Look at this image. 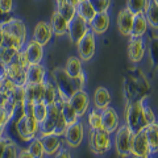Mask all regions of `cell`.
<instances>
[{"instance_id": "cell-19", "label": "cell", "mask_w": 158, "mask_h": 158, "mask_svg": "<svg viewBox=\"0 0 158 158\" xmlns=\"http://www.w3.org/2000/svg\"><path fill=\"white\" fill-rule=\"evenodd\" d=\"M48 79V69L44 63L29 65L27 69V85H42Z\"/></svg>"}, {"instance_id": "cell-35", "label": "cell", "mask_w": 158, "mask_h": 158, "mask_svg": "<svg viewBox=\"0 0 158 158\" xmlns=\"http://www.w3.org/2000/svg\"><path fill=\"white\" fill-rule=\"evenodd\" d=\"M48 106L45 104L44 102H40V103H34L33 104V117L36 118L38 123H41L45 120V117L48 115Z\"/></svg>"}, {"instance_id": "cell-26", "label": "cell", "mask_w": 158, "mask_h": 158, "mask_svg": "<svg viewBox=\"0 0 158 158\" xmlns=\"http://www.w3.org/2000/svg\"><path fill=\"white\" fill-rule=\"evenodd\" d=\"M144 132H145L152 156L158 154V121L154 123V124L148 125L144 129Z\"/></svg>"}, {"instance_id": "cell-12", "label": "cell", "mask_w": 158, "mask_h": 158, "mask_svg": "<svg viewBox=\"0 0 158 158\" xmlns=\"http://www.w3.org/2000/svg\"><path fill=\"white\" fill-rule=\"evenodd\" d=\"M67 103L74 108V111L77 112L79 118L86 116L87 112L90 111V96L85 90L75 91L73 94V96L69 99Z\"/></svg>"}, {"instance_id": "cell-49", "label": "cell", "mask_w": 158, "mask_h": 158, "mask_svg": "<svg viewBox=\"0 0 158 158\" xmlns=\"http://www.w3.org/2000/svg\"><path fill=\"white\" fill-rule=\"evenodd\" d=\"M65 2L67 3V4H70V6H73V7H78V4L79 3H81V2H79V0H65Z\"/></svg>"}, {"instance_id": "cell-43", "label": "cell", "mask_w": 158, "mask_h": 158, "mask_svg": "<svg viewBox=\"0 0 158 158\" xmlns=\"http://www.w3.org/2000/svg\"><path fill=\"white\" fill-rule=\"evenodd\" d=\"M145 120H146L148 125L157 123V117H156L154 111H153V108L150 106H148V104H145Z\"/></svg>"}, {"instance_id": "cell-53", "label": "cell", "mask_w": 158, "mask_h": 158, "mask_svg": "<svg viewBox=\"0 0 158 158\" xmlns=\"http://www.w3.org/2000/svg\"><path fill=\"white\" fill-rule=\"evenodd\" d=\"M150 158H153V157H150Z\"/></svg>"}, {"instance_id": "cell-15", "label": "cell", "mask_w": 158, "mask_h": 158, "mask_svg": "<svg viewBox=\"0 0 158 158\" xmlns=\"http://www.w3.org/2000/svg\"><path fill=\"white\" fill-rule=\"evenodd\" d=\"M120 116L113 107H108L102 111V129L113 135L120 127Z\"/></svg>"}, {"instance_id": "cell-16", "label": "cell", "mask_w": 158, "mask_h": 158, "mask_svg": "<svg viewBox=\"0 0 158 158\" xmlns=\"http://www.w3.org/2000/svg\"><path fill=\"white\" fill-rule=\"evenodd\" d=\"M24 50H25L29 63L31 65H37V63H44V58H45V46L37 41L29 38L24 45Z\"/></svg>"}, {"instance_id": "cell-46", "label": "cell", "mask_w": 158, "mask_h": 158, "mask_svg": "<svg viewBox=\"0 0 158 158\" xmlns=\"http://www.w3.org/2000/svg\"><path fill=\"white\" fill-rule=\"evenodd\" d=\"M17 158H34L31 153H29V150L27 149L25 146H20V150H19V154H17Z\"/></svg>"}, {"instance_id": "cell-7", "label": "cell", "mask_w": 158, "mask_h": 158, "mask_svg": "<svg viewBox=\"0 0 158 158\" xmlns=\"http://www.w3.org/2000/svg\"><path fill=\"white\" fill-rule=\"evenodd\" d=\"M62 138H63V144L66 145V148L77 149V148L81 146L82 142L86 138V127L83 124V121L79 120L75 124L69 125Z\"/></svg>"}, {"instance_id": "cell-30", "label": "cell", "mask_w": 158, "mask_h": 158, "mask_svg": "<svg viewBox=\"0 0 158 158\" xmlns=\"http://www.w3.org/2000/svg\"><path fill=\"white\" fill-rule=\"evenodd\" d=\"M77 15L79 17H82L85 21H87L88 24H90L91 20L95 17L96 15V11L95 8H94V6L91 4V0H86V2H81L78 4L77 7Z\"/></svg>"}, {"instance_id": "cell-51", "label": "cell", "mask_w": 158, "mask_h": 158, "mask_svg": "<svg viewBox=\"0 0 158 158\" xmlns=\"http://www.w3.org/2000/svg\"><path fill=\"white\" fill-rule=\"evenodd\" d=\"M79 2H86V0H79Z\"/></svg>"}, {"instance_id": "cell-6", "label": "cell", "mask_w": 158, "mask_h": 158, "mask_svg": "<svg viewBox=\"0 0 158 158\" xmlns=\"http://www.w3.org/2000/svg\"><path fill=\"white\" fill-rule=\"evenodd\" d=\"M4 33L11 34V36L19 37L20 40H23L24 42H27L29 37H28V27L24 23V20L20 17H13V16H7L4 20L0 21Z\"/></svg>"}, {"instance_id": "cell-1", "label": "cell", "mask_w": 158, "mask_h": 158, "mask_svg": "<svg viewBox=\"0 0 158 158\" xmlns=\"http://www.w3.org/2000/svg\"><path fill=\"white\" fill-rule=\"evenodd\" d=\"M8 127L15 129L16 137L13 140L16 142L19 140L28 144L32 138L40 136V123L33 116H23L17 123H11Z\"/></svg>"}, {"instance_id": "cell-34", "label": "cell", "mask_w": 158, "mask_h": 158, "mask_svg": "<svg viewBox=\"0 0 158 158\" xmlns=\"http://www.w3.org/2000/svg\"><path fill=\"white\" fill-rule=\"evenodd\" d=\"M150 0H125V8L133 15L144 13Z\"/></svg>"}, {"instance_id": "cell-42", "label": "cell", "mask_w": 158, "mask_h": 158, "mask_svg": "<svg viewBox=\"0 0 158 158\" xmlns=\"http://www.w3.org/2000/svg\"><path fill=\"white\" fill-rule=\"evenodd\" d=\"M44 100V83L42 85H33V102L40 103Z\"/></svg>"}, {"instance_id": "cell-4", "label": "cell", "mask_w": 158, "mask_h": 158, "mask_svg": "<svg viewBox=\"0 0 158 158\" xmlns=\"http://www.w3.org/2000/svg\"><path fill=\"white\" fill-rule=\"evenodd\" d=\"M112 135L106 131H90L88 135V148L96 156H104L112 149Z\"/></svg>"}, {"instance_id": "cell-14", "label": "cell", "mask_w": 158, "mask_h": 158, "mask_svg": "<svg viewBox=\"0 0 158 158\" xmlns=\"http://www.w3.org/2000/svg\"><path fill=\"white\" fill-rule=\"evenodd\" d=\"M61 117V111H59V106L54 104L48 108V115L45 120L40 123V135H54L56 131V125Z\"/></svg>"}, {"instance_id": "cell-32", "label": "cell", "mask_w": 158, "mask_h": 158, "mask_svg": "<svg viewBox=\"0 0 158 158\" xmlns=\"http://www.w3.org/2000/svg\"><path fill=\"white\" fill-rule=\"evenodd\" d=\"M87 125L90 131H100L102 129V111L92 108L87 112Z\"/></svg>"}, {"instance_id": "cell-23", "label": "cell", "mask_w": 158, "mask_h": 158, "mask_svg": "<svg viewBox=\"0 0 158 158\" xmlns=\"http://www.w3.org/2000/svg\"><path fill=\"white\" fill-rule=\"evenodd\" d=\"M49 23H50V27L53 29L54 37H66L67 36V32H69V21H67L65 17H62L61 15H59L56 11V9H54V12L52 13Z\"/></svg>"}, {"instance_id": "cell-33", "label": "cell", "mask_w": 158, "mask_h": 158, "mask_svg": "<svg viewBox=\"0 0 158 158\" xmlns=\"http://www.w3.org/2000/svg\"><path fill=\"white\" fill-rule=\"evenodd\" d=\"M56 11L61 15L62 17H65L69 23L77 16V8L67 4L66 2H61V3H56Z\"/></svg>"}, {"instance_id": "cell-41", "label": "cell", "mask_w": 158, "mask_h": 158, "mask_svg": "<svg viewBox=\"0 0 158 158\" xmlns=\"http://www.w3.org/2000/svg\"><path fill=\"white\" fill-rule=\"evenodd\" d=\"M16 88H17V85L12 81V79L6 78V79H3V81H0V90H2V91L12 94L15 90H16Z\"/></svg>"}, {"instance_id": "cell-22", "label": "cell", "mask_w": 158, "mask_h": 158, "mask_svg": "<svg viewBox=\"0 0 158 158\" xmlns=\"http://www.w3.org/2000/svg\"><path fill=\"white\" fill-rule=\"evenodd\" d=\"M7 78L12 79L17 87H24L27 85V70H24L13 59L11 63L7 65Z\"/></svg>"}, {"instance_id": "cell-39", "label": "cell", "mask_w": 158, "mask_h": 158, "mask_svg": "<svg viewBox=\"0 0 158 158\" xmlns=\"http://www.w3.org/2000/svg\"><path fill=\"white\" fill-rule=\"evenodd\" d=\"M73 83H74V87H75L77 91L85 90V87H86V85H87V77H86L85 71L81 73V74H79V75H77V77H74V78H73Z\"/></svg>"}, {"instance_id": "cell-25", "label": "cell", "mask_w": 158, "mask_h": 158, "mask_svg": "<svg viewBox=\"0 0 158 158\" xmlns=\"http://www.w3.org/2000/svg\"><path fill=\"white\" fill-rule=\"evenodd\" d=\"M144 16L148 21L149 29L153 32H158V4L157 0H150L144 12Z\"/></svg>"}, {"instance_id": "cell-29", "label": "cell", "mask_w": 158, "mask_h": 158, "mask_svg": "<svg viewBox=\"0 0 158 158\" xmlns=\"http://www.w3.org/2000/svg\"><path fill=\"white\" fill-rule=\"evenodd\" d=\"M63 69H65V71L71 78H74V77L79 75L81 73H83V62L78 56H70L66 59Z\"/></svg>"}, {"instance_id": "cell-20", "label": "cell", "mask_w": 158, "mask_h": 158, "mask_svg": "<svg viewBox=\"0 0 158 158\" xmlns=\"http://www.w3.org/2000/svg\"><path fill=\"white\" fill-rule=\"evenodd\" d=\"M110 24H111L110 13L104 12V13H96L95 17L88 24V27H90V32H92L95 36H102V34H104L108 31Z\"/></svg>"}, {"instance_id": "cell-52", "label": "cell", "mask_w": 158, "mask_h": 158, "mask_svg": "<svg viewBox=\"0 0 158 158\" xmlns=\"http://www.w3.org/2000/svg\"><path fill=\"white\" fill-rule=\"evenodd\" d=\"M157 4H158V0H157Z\"/></svg>"}, {"instance_id": "cell-31", "label": "cell", "mask_w": 158, "mask_h": 158, "mask_svg": "<svg viewBox=\"0 0 158 158\" xmlns=\"http://www.w3.org/2000/svg\"><path fill=\"white\" fill-rule=\"evenodd\" d=\"M25 148L34 158H46L45 149H44V145H42V141H41V138H40V136L32 138L27 144Z\"/></svg>"}, {"instance_id": "cell-5", "label": "cell", "mask_w": 158, "mask_h": 158, "mask_svg": "<svg viewBox=\"0 0 158 158\" xmlns=\"http://www.w3.org/2000/svg\"><path fill=\"white\" fill-rule=\"evenodd\" d=\"M132 140H133V132L128 128L125 124L120 125L118 129L113 133V146L120 158H127L131 157V150H132Z\"/></svg>"}, {"instance_id": "cell-13", "label": "cell", "mask_w": 158, "mask_h": 158, "mask_svg": "<svg viewBox=\"0 0 158 158\" xmlns=\"http://www.w3.org/2000/svg\"><path fill=\"white\" fill-rule=\"evenodd\" d=\"M148 50L145 38H132L128 42V58L132 63H140L144 59Z\"/></svg>"}, {"instance_id": "cell-2", "label": "cell", "mask_w": 158, "mask_h": 158, "mask_svg": "<svg viewBox=\"0 0 158 158\" xmlns=\"http://www.w3.org/2000/svg\"><path fill=\"white\" fill-rule=\"evenodd\" d=\"M125 125L135 133L144 131L148 127L145 120V103L144 100L132 102L125 108Z\"/></svg>"}, {"instance_id": "cell-44", "label": "cell", "mask_w": 158, "mask_h": 158, "mask_svg": "<svg viewBox=\"0 0 158 158\" xmlns=\"http://www.w3.org/2000/svg\"><path fill=\"white\" fill-rule=\"evenodd\" d=\"M52 158H73V156H71V152L69 150V148H65L63 146L61 150H59L58 153H56Z\"/></svg>"}, {"instance_id": "cell-48", "label": "cell", "mask_w": 158, "mask_h": 158, "mask_svg": "<svg viewBox=\"0 0 158 158\" xmlns=\"http://www.w3.org/2000/svg\"><path fill=\"white\" fill-rule=\"evenodd\" d=\"M4 36H6V33H4L2 25H0V48H3V44H4Z\"/></svg>"}, {"instance_id": "cell-17", "label": "cell", "mask_w": 158, "mask_h": 158, "mask_svg": "<svg viewBox=\"0 0 158 158\" xmlns=\"http://www.w3.org/2000/svg\"><path fill=\"white\" fill-rule=\"evenodd\" d=\"M133 20H135V15L127 8L118 11L116 17V25L117 31L123 37H131L132 34V27H133Z\"/></svg>"}, {"instance_id": "cell-50", "label": "cell", "mask_w": 158, "mask_h": 158, "mask_svg": "<svg viewBox=\"0 0 158 158\" xmlns=\"http://www.w3.org/2000/svg\"><path fill=\"white\" fill-rule=\"evenodd\" d=\"M61 2H65V0H56V3H61Z\"/></svg>"}, {"instance_id": "cell-24", "label": "cell", "mask_w": 158, "mask_h": 158, "mask_svg": "<svg viewBox=\"0 0 158 158\" xmlns=\"http://www.w3.org/2000/svg\"><path fill=\"white\" fill-rule=\"evenodd\" d=\"M148 32H149V25L144 16V13L135 15V20H133V27H132V38H144Z\"/></svg>"}, {"instance_id": "cell-11", "label": "cell", "mask_w": 158, "mask_h": 158, "mask_svg": "<svg viewBox=\"0 0 158 158\" xmlns=\"http://www.w3.org/2000/svg\"><path fill=\"white\" fill-rule=\"evenodd\" d=\"M88 32H90L88 23L85 21L82 17H79L78 15L71 20L70 23H69L67 36H69V40H70L74 45H77V44L81 41V40L85 37Z\"/></svg>"}, {"instance_id": "cell-37", "label": "cell", "mask_w": 158, "mask_h": 158, "mask_svg": "<svg viewBox=\"0 0 158 158\" xmlns=\"http://www.w3.org/2000/svg\"><path fill=\"white\" fill-rule=\"evenodd\" d=\"M91 4L95 8L96 13H104L111 8L112 0H91Z\"/></svg>"}, {"instance_id": "cell-27", "label": "cell", "mask_w": 158, "mask_h": 158, "mask_svg": "<svg viewBox=\"0 0 158 158\" xmlns=\"http://www.w3.org/2000/svg\"><path fill=\"white\" fill-rule=\"evenodd\" d=\"M57 104L59 106V111H61V116L63 117V120H65V123L67 125H73L75 124L77 121H79L81 118H79V116L77 115V112L74 111V108L69 104L67 102H63V100H59L57 102Z\"/></svg>"}, {"instance_id": "cell-21", "label": "cell", "mask_w": 158, "mask_h": 158, "mask_svg": "<svg viewBox=\"0 0 158 158\" xmlns=\"http://www.w3.org/2000/svg\"><path fill=\"white\" fill-rule=\"evenodd\" d=\"M111 102H112V98H111V94L107 87L99 86L95 88L94 95H92L94 108H96L99 111H103V110H106V108L111 107Z\"/></svg>"}, {"instance_id": "cell-28", "label": "cell", "mask_w": 158, "mask_h": 158, "mask_svg": "<svg viewBox=\"0 0 158 158\" xmlns=\"http://www.w3.org/2000/svg\"><path fill=\"white\" fill-rule=\"evenodd\" d=\"M59 100V96H58V91L54 83L50 81V79H46L44 82V103L50 107V106H54L57 104V102Z\"/></svg>"}, {"instance_id": "cell-47", "label": "cell", "mask_w": 158, "mask_h": 158, "mask_svg": "<svg viewBox=\"0 0 158 158\" xmlns=\"http://www.w3.org/2000/svg\"><path fill=\"white\" fill-rule=\"evenodd\" d=\"M8 140H9V136H6V137L0 138V158H3L4 150H6V146L8 144Z\"/></svg>"}, {"instance_id": "cell-40", "label": "cell", "mask_w": 158, "mask_h": 158, "mask_svg": "<svg viewBox=\"0 0 158 158\" xmlns=\"http://www.w3.org/2000/svg\"><path fill=\"white\" fill-rule=\"evenodd\" d=\"M15 61H16L20 66H21L24 70H27V69L29 67V59H28V56H27V53L25 50H24V48L21 49V50H19L17 54H16V57H15Z\"/></svg>"}, {"instance_id": "cell-3", "label": "cell", "mask_w": 158, "mask_h": 158, "mask_svg": "<svg viewBox=\"0 0 158 158\" xmlns=\"http://www.w3.org/2000/svg\"><path fill=\"white\" fill-rule=\"evenodd\" d=\"M50 81L54 83V86L57 88L59 99L63 102H69V99L77 91L73 83V78L65 71L63 67L53 69L50 71Z\"/></svg>"}, {"instance_id": "cell-36", "label": "cell", "mask_w": 158, "mask_h": 158, "mask_svg": "<svg viewBox=\"0 0 158 158\" xmlns=\"http://www.w3.org/2000/svg\"><path fill=\"white\" fill-rule=\"evenodd\" d=\"M19 150H20V145L13 140V138L9 137L8 144L6 146V150H4L3 158H17Z\"/></svg>"}, {"instance_id": "cell-8", "label": "cell", "mask_w": 158, "mask_h": 158, "mask_svg": "<svg viewBox=\"0 0 158 158\" xmlns=\"http://www.w3.org/2000/svg\"><path fill=\"white\" fill-rule=\"evenodd\" d=\"M75 46L78 57L82 59V62L91 61L96 54V36L92 32H88Z\"/></svg>"}, {"instance_id": "cell-45", "label": "cell", "mask_w": 158, "mask_h": 158, "mask_svg": "<svg viewBox=\"0 0 158 158\" xmlns=\"http://www.w3.org/2000/svg\"><path fill=\"white\" fill-rule=\"evenodd\" d=\"M150 57L153 59V62L157 63V66H158V41L157 40L153 44V46H150Z\"/></svg>"}, {"instance_id": "cell-38", "label": "cell", "mask_w": 158, "mask_h": 158, "mask_svg": "<svg viewBox=\"0 0 158 158\" xmlns=\"http://www.w3.org/2000/svg\"><path fill=\"white\" fill-rule=\"evenodd\" d=\"M15 9V0H0V15L9 16Z\"/></svg>"}, {"instance_id": "cell-18", "label": "cell", "mask_w": 158, "mask_h": 158, "mask_svg": "<svg viewBox=\"0 0 158 158\" xmlns=\"http://www.w3.org/2000/svg\"><path fill=\"white\" fill-rule=\"evenodd\" d=\"M40 138H41L44 149H45L46 158H52L65 145L63 144V138L57 135H40Z\"/></svg>"}, {"instance_id": "cell-9", "label": "cell", "mask_w": 158, "mask_h": 158, "mask_svg": "<svg viewBox=\"0 0 158 158\" xmlns=\"http://www.w3.org/2000/svg\"><path fill=\"white\" fill-rule=\"evenodd\" d=\"M131 156L133 158H150L153 157L149 145H148V140L144 131H138L133 133V140H132V150Z\"/></svg>"}, {"instance_id": "cell-10", "label": "cell", "mask_w": 158, "mask_h": 158, "mask_svg": "<svg viewBox=\"0 0 158 158\" xmlns=\"http://www.w3.org/2000/svg\"><path fill=\"white\" fill-rule=\"evenodd\" d=\"M31 38L37 41L38 44H41L42 46H48L49 44L53 41L54 34H53V29L50 27V23L41 20L37 21L36 25L33 27V31L31 34Z\"/></svg>"}]
</instances>
